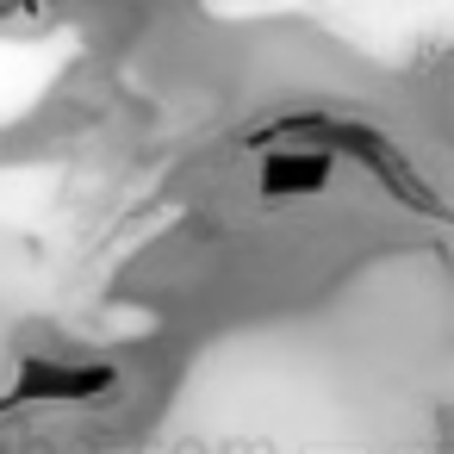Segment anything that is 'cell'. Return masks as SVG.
I'll return each instance as SVG.
<instances>
[{"instance_id": "6da1fadb", "label": "cell", "mask_w": 454, "mask_h": 454, "mask_svg": "<svg viewBox=\"0 0 454 454\" xmlns=\"http://www.w3.org/2000/svg\"><path fill=\"white\" fill-rule=\"evenodd\" d=\"M324 175H330L324 156H286V150H280V156H268L262 187H268V193H317Z\"/></svg>"}]
</instances>
